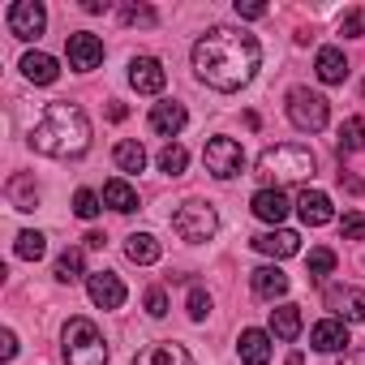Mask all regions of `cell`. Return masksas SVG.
Here are the masks:
<instances>
[{
    "label": "cell",
    "instance_id": "6da1fadb",
    "mask_svg": "<svg viewBox=\"0 0 365 365\" xmlns=\"http://www.w3.org/2000/svg\"><path fill=\"white\" fill-rule=\"evenodd\" d=\"M258 65H262L258 39L237 31V26H211L194 43V73H198L202 86L220 91V95H232V91L250 86Z\"/></svg>",
    "mask_w": 365,
    "mask_h": 365
},
{
    "label": "cell",
    "instance_id": "7a4b0ae2",
    "mask_svg": "<svg viewBox=\"0 0 365 365\" xmlns=\"http://www.w3.org/2000/svg\"><path fill=\"white\" fill-rule=\"evenodd\" d=\"M31 146L48 159H78L91 146V120L78 103H48L31 129Z\"/></svg>",
    "mask_w": 365,
    "mask_h": 365
},
{
    "label": "cell",
    "instance_id": "3957f363",
    "mask_svg": "<svg viewBox=\"0 0 365 365\" xmlns=\"http://www.w3.org/2000/svg\"><path fill=\"white\" fill-rule=\"evenodd\" d=\"M318 172V159L309 146L301 142H279V146H267L258 155V176L267 180L262 190H284V185H297V180H309Z\"/></svg>",
    "mask_w": 365,
    "mask_h": 365
},
{
    "label": "cell",
    "instance_id": "277c9868",
    "mask_svg": "<svg viewBox=\"0 0 365 365\" xmlns=\"http://www.w3.org/2000/svg\"><path fill=\"white\" fill-rule=\"evenodd\" d=\"M61 352L69 365H108V339L91 318H69L61 331Z\"/></svg>",
    "mask_w": 365,
    "mask_h": 365
},
{
    "label": "cell",
    "instance_id": "5b68a950",
    "mask_svg": "<svg viewBox=\"0 0 365 365\" xmlns=\"http://www.w3.org/2000/svg\"><path fill=\"white\" fill-rule=\"evenodd\" d=\"M172 228H176V237H180V241L202 245V241H211V237L220 232V215H215V207H211V202L190 198V202H180V207H176Z\"/></svg>",
    "mask_w": 365,
    "mask_h": 365
},
{
    "label": "cell",
    "instance_id": "8992f818",
    "mask_svg": "<svg viewBox=\"0 0 365 365\" xmlns=\"http://www.w3.org/2000/svg\"><path fill=\"white\" fill-rule=\"evenodd\" d=\"M288 120H292L297 129H305V133H318V129H327L331 108H327V99H322L318 91L292 86V91H288Z\"/></svg>",
    "mask_w": 365,
    "mask_h": 365
},
{
    "label": "cell",
    "instance_id": "52a82bcc",
    "mask_svg": "<svg viewBox=\"0 0 365 365\" xmlns=\"http://www.w3.org/2000/svg\"><path fill=\"white\" fill-rule=\"evenodd\" d=\"M202 163H207V172H211V176L232 180V176H241V172H245V150H241V142H237V138H211V142H207V150H202Z\"/></svg>",
    "mask_w": 365,
    "mask_h": 365
},
{
    "label": "cell",
    "instance_id": "ba28073f",
    "mask_svg": "<svg viewBox=\"0 0 365 365\" xmlns=\"http://www.w3.org/2000/svg\"><path fill=\"white\" fill-rule=\"evenodd\" d=\"M5 22H9V31H14V39H39L43 35V26H48V9L39 5V0H14L9 5V14H5Z\"/></svg>",
    "mask_w": 365,
    "mask_h": 365
},
{
    "label": "cell",
    "instance_id": "9c48e42d",
    "mask_svg": "<svg viewBox=\"0 0 365 365\" xmlns=\"http://www.w3.org/2000/svg\"><path fill=\"white\" fill-rule=\"evenodd\" d=\"M65 56H69V69L91 73V69H99V65H103V39H99V35H91V31H78V35H69Z\"/></svg>",
    "mask_w": 365,
    "mask_h": 365
},
{
    "label": "cell",
    "instance_id": "30bf717a",
    "mask_svg": "<svg viewBox=\"0 0 365 365\" xmlns=\"http://www.w3.org/2000/svg\"><path fill=\"white\" fill-rule=\"evenodd\" d=\"M322 301H327V309H335V318H339V322H365V292H361V288L331 284Z\"/></svg>",
    "mask_w": 365,
    "mask_h": 365
},
{
    "label": "cell",
    "instance_id": "8fae6325",
    "mask_svg": "<svg viewBox=\"0 0 365 365\" xmlns=\"http://www.w3.org/2000/svg\"><path fill=\"white\" fill-rule=\"evenodd\" d=\"M129 86L138 95H159L168 86V73H163V65L155 56H133L129 61Z\"/></svg>",
    "mask_w": 365,
    "mask_h": 365
},
{
    "label": "cell",
    "instance_id": "7c38bea8",
    "mask_svg": "<svg viewBox=\"0 0 365 365\" xmlns=\"http://www.w3.org/2000/svg\"><path fill=\"white\" fill-rule=\"evenodd\" d=\"M86 292H91V301L99 305V309H120L125 305V284H120V275H112V271H95V275H86Z\"/></svg>",
    "mask_w": 365,
    "mask_h": 365
},
{
    "label": "cell",
    "instance_id": "4fadbf2b",
    "mask_svg": "<svg viewBox=\"0 0 365 365\" xmlns=\"http://www.w3.org/2000/svg\"><path fill=\"white\" fill-rule=\"evenodd\" d=\"M185 120H190V112H185V103H176V99H163V103L150 108V129L159 138H176L180 129H185Z\"/></svg>",
    "mask_w": 365,
    "mask_h": 365
},
{
    "label": "cell",
    "instance_id": "5bb4252c",
    "mask_svg": "<svg viewBox=\"0 0 365 365\" xmlns=\"http://www.w3.org/2000/svg\"><path fill=\"white\" fill-rule=\"evenodd\" d=\"M254 250L279 262V258L301 254V237H297V232H288V228H271V232H258V237H254Z\"/></svg>",
    "mask_w": 365,
    "mask_h": 365
},
{
    "label": "cell",
    "instance_id": "9a60e30c",
    "mask_svg": "<svg viewBox=\"0 0 365 365\" xmlns=\"http://www.w3.org/2000/svg\"><path fill=\"white\" fill-rule=\"evenodd\" d=\"M133 365H194V356H190V348H185V344L159 339V344H146V348L138 352V361H133Z\"/></svg>",
    "mask_w": 365,
    "mask_h": 365
},
{
    "label": "cell",
    "instance_id": "2e32d148",
    "mask_svg": "<svg viewBox=\"0 0 365 365\" xmlns=\"http://www.w3.org/2000/svg\"><path fill=\"white\" fill-rule=\"evenodd\" d=\"M297 215H301V224L322 228V224L335 220V207H331V198H327L322 190H305V194L297 198Z\"/></svg>",
    "mask_w": 365,
    "mask_h": 365
},
{
    "label": "cell",
    "instance_id": "e0dca14e",
    "mask_svg": "<svg viewBox=\"0 0 365 365\" xmlns=\"http://www.w3.org/2000/svg\"><path fill=\"white\" fill-rule=\"evenodd\" d=\"M309 344H314V352H344L352 339H348V322H339V318H322L314 331H309Z\"/></svg>",
    "mask_w": 365,
    "mask_h": 365
},
{
    "label": "cell",
    "instance_id": "ac0fdd59",
    "mask_svg": "<svg viewBox=\"0 0 365 365\" xmlns=\"http://www.w3.org/2000/svg\"><path fill=\"white\" fill-rule=\"evenodd\" d=\"M237 356H241L245 365H271V331H258V327L241 331V339H237Z\"/></svg>",
    "mask_w": 365,
    "mask_h": 365
},
{
    "label": "cell",
    "instance_id": "d6986e66",
    "mask_svg": "<svg viewBox=\"0 0 365 365\" xmlns=\"http://www.w3.org/2000/svg\"><path fill=\"white\" fill-rule=\"evenodd\" d=\"M250 207H254V215H258L262 224H275V228H279V224H284V215L292 211V207H288V194H284V190H258Z\"/></svg>",
    "mask_w": 365,
    "mask_h": 365
},
{
    "label": "cell",
    "instance_id": "ffe728a7",
    "mask_svg": "<svg viewBox=\"0 0 365 365\" xmlns=\"http://www.w3.org/2000/svg\"><path fill=\"white\" fill-rule=\"evenodd\" d=\"M22 73H26V82H35V86H52V82L61 78V65H56V56H48V52H26V56H22Z\"/></svg>",
    "mask_w": 365,
    "mask_h": 365
},
{
    "label": "cell",
    "instance_id": "44dd1931",
    "mask_svg": "<svg viewBox=\"0 0 365 365\" xmlns=\"http://www.w3.org/2000/svg\"><path fill=\"white\" fill-rule=\"evenodd\" d=\"M250 288H254L262 301H279V297L288 292V275L271 262V267H258V271L250 275Z\"/></svg>",
    "mask_w": 365,
    "mask_h": 365
},
{
    "label": "cell",
    "instance_id": "7402d4cb",
    "mask_svg": "<svg viewBox=\"0 0 365 365\" xmlns=\"http://www.w3.org/2000/svg\"><path fill=\"white\" fill-rule=\"evenodd\" d=\"M301 335V305H275L271 309V339H284V344H292Z\"/></svg>",
    "mask_w": 365,
    "mask_h": 365
},
{
    "label": "cell",
    "instance_id": "603a6c76",
    "mask_svg": "<svg viewBox=\"0 0 365 365\" xmlns=\"http://www.w3.org/2000/svg\"><path fill=\"white\" fill-rule=\"evenodd\" d=\"M103 207H112L116 215H129V211H138V190L129 185L125 176H112L103 185Z\"/></svg>",
    "mask_w": 365,
    "mask_h": 365
},
{
    "label": "cell",
    "instance_id": "cb8c5ba5",
    "mask_svg": "<svg viewBox=\"0 0 365 365\" xmlns=\"http://www.w3.org/2000/svg\"><path fill=\"white\" fill-rule=\"evenodd\" d=\"M314 69H318V82L339 86V82L348 78V56H344L339 48H322V52H318V61H314Z\"/></svg>",
    "mask_w": 365,
    "mask_h": 365
},
{
    "label": "cell",
    "instance_id": "d4e9b609",
    "mask_svg": "<svg viewBox=\"0 0 365 365\" xmlns=\"http://www.w3.org/2000/svg\"><path fill=\"white\" fill-rule=\"evenodd\" d=\"M159 254H163V245H159L150 232H133V237L125 241V258H129V262H138V267L159 262Z\"/></svg>",
    "mask_w": 365,
    "mask_h": 365
},
{
    "label": "cell",
    "instance_id": "484cf974",
    "mask_svg": "<svg viewBox=\"0 0 365 365\" xmlns=\"http://www.w3.org/2000/svg\"><path fill=\"white\" fill-rule=\"evenodd\" d=\"M112 159H116V168H120V172H142V168H146V150H142V142H133V138L116 142Z\"/></svg>",
    "mask_w": 365,
    "mask_h": 365
},
{
    "label": "cell",
    "instance_id": "4316f807",
    "mask_svg": "<svg viewBox=\"0 0 365 365\" xmlns=\"http://www.w3.org/2000/svg\"><path fill=\"white\" fill-rule=\"evenodd\" d=\"M352 150H365V116H348L339 125V155H352Z\"/></svg>",
    "mask_w": 365,
    "mask_h": 365
},
{
    "label": "cell",
    "instance_id": "83f0119b",
    "mask_svg": "<svg viewBox=\"0 0 365 365\" xmlns=\"http://www.w3.org/2000/svg\"><path fill=\"white\" fill-rule=\"evenodd\" d=\"M9 202H14L18 211H35L39 190H35V180H31V176H14V180H9Z\"/></svg>",
    "mask_w": 365,
    "mask_h": 365
},
{
    "label": "cell",
    "instance_id": "f1b7e54d",
    "mask_svg": "<svg viewBox=\"0 0 365 365\" xmlns=\"http://www.w3.org/2000/svg\"><path fill=\"white\" fill-rule=\"evenodd\" d=\"M14 254H18V258H26V262H39V258L48 254V237L26 228V232H18V241H14Z\"/></svg>",
    "mask_w": 365,
    "mask_h": 365
},
{
    "label": "cell",
    "instance_id": "f546056e",
    "mask_svg": "<svg viewBox=\"0 0 365 365\" xmlns=\"http://www.w3.org/2000/svg\"><path fill=\"white\" fill-rule=\"evenodd\" d=\"M185 163H190V150L180 146V142H168V146L159 150V168H163L168 176H180V172H185Z\"/></svg>",
    "mask_w": 365,
    "mask_h": 365
},
{
    "label": "cell",
    "instance_id": "4dcf8cb0",
    "mask_svg": "<svg viewBox=\"0 0 365 365\" xmlns=\"http://www.w3.org/2000/svg\"><path fill=\"white\" fill-rule=\"evenodd\" d=\"M56 279L61 284H78L82 279V250H65L56 258Z\"/></svg>",
    "mask_w": 365,
    "mask_h": 365
},
{
    "label": "cell",
    "instance_id": "1f68e13d",
    "mask_svg": "<svg viewBox=\"0 0 365 365\" xmlns=\"http://www.w3.org/2000/svg\"><path fill=\"white\" fill-rule=\"evenodd\" d=\"M99 211H103V198H99L95 190H78V194H73V215H78V220H95Z\"/></svg>",
    "mask_w": 365,
    "mask_h": 365
},
{
    "label": "cell",
    "instance_id": "d6a6232c",
    "mask_svg": "<svg viewBox=\"0 0 365 365\" xmlns=\"http://www.w3.org/2000/svg\"><path fill=\"white\" fill-rule=\"evenodd\" d=\"M305 267H309V275H314V279H322V275H331V271H335V250H327V245H318V250H309V258H305Z\"/></svg>",
    "mask_w": 365,
    "mask_h": 365
},
{
    "label": "cell",
    "instance_id": "836d02e7",
    "mask_svg": "<svg viewBox=\"0 0 365 365\" xmlns=\"http://www.w3.org/2000/svg\"><path fill=\"white\" fill-rule=\"evenodd\" d=\"M185 309H190V318H194V322H202V318L211 314V292L194 284V288H190V297H185Z\"/></svg>",
    "mask_w": 365,
    "mask_h": 365
},
{
    "label": "cell",
    "instance_id": "e575fe53",
    "mask_svg": "<svg viewBox=\"0 0 365 365\" xmlns=\"http://www.w3.org/2000/svg\"><path fill=\"white\" fill-rule=\"evenodd\" d=\"M120 18H125L129 26H155V22H159V14H155L150 5H120Z\"/></svg>",
    "mask_w": 365,
    "mask_h": 365
},
{
    "label": "cell",
    "instance_id": "d590c367",
    "mask_svg": "<svg viewBox=\"0 0 365 365\" xmlns=\"http://www.w3.org/2000/svg\"><path fill=\"white\" fill-rule=\"evenodd\" d=\"M339 237H344V241H365V215H361V211H348V215L339 220Z\"/></svg>",
    "mask_w": 365,
    "mask_h": 365
},
{
    "label": "cell",
    "instance_id": "8d00e7d4",
    "mask_svg": "<svg viewBox=\"0 0 365 365\" xmlns=\"http://www.w3.org/2000/svg\"><path fill=\"white\" fill-rule=\"evenodd\" d=\"M146 314H150V318H163V314H168V292H163V288H150V292H146Z\"/></svg>",
    "mask_w": 365,
    "mask_h": 365
},
{
    "label": "cell",
    "instance_id": "74e56055",
    "mask_svg": "<svg viewBox=\"0 0 365 365\" xmlns=\"http://www.w3.org/2000/svg\"><path fill=\"white\" fill-rule=\"evenodd\" d=\"M339 35H344V39H356V35H361V14H356V9H348V14H344Z\"/></svg>",
    "mask_w": 365,
    "mask_h": 365
},
{
    "label": "cell",
    "instance_id": "f35d334b",
    "mask_svg": "<svg viewBox=\"0 0 365 365\" xmlns=\"http://www.w3.org/2000/svg\"><path fill=\"white\" fill-rule=\"evenodd\" d=\"M237 18L258 22V18H267V5H241V0H237Z\"/></svg>",
    "mask_w": 365,
    "mask_h": 365
},
{
    "label": "cell",
    "instance_id": "ab89813d",
    "mask_svg": "<svg viewBox=\"0 0 365 365\" xmlns=\"http://www.w3.org/2000/svg\"><path fill=\"white\" fill-rule=\"evenodd\" d=\"M0 356H5V361H14V356H18V335H14V331L0 335Z\"/></svg>",
    "mask_w": 365,
    "mask_h": 365
},
{
    "label": "cell",
    "instance_id": "60d3db41",
    "mask_svg": "<svg viewBox=\"0 0 365 365\" xmlns=\"http://www.w3.org/2000/svg\"><path fill=\"white\" fill-rule=\"evenodd\" d=\"M339 365H365V348H356V352H348Z\"/></svg>",
    "mask_w": 365,
    "mask_h": 365
},
{
    "label": "cell",
    "instance_id": "b9f144b4",
    "mask_svg": "<svg viewBox=\"0 0 365 365\" xmlns=\"http://www.w3.org/2000/svg\"><path fill=\"white\" fill-rule=\"evenodd\" d=\"M82 9H86V14H108V0H86Z\"/></svg>",
    "mask_w": 365,
    "mask_h": 365
},
{
    "label": "cell",
    "instance_id": "7bdbcfd3",
    "mask_svg": "<svg viewBox=\"0 0 365 365\" xmlns=\"http://www.w3.org/2000/svg\"><path fill=\"white\" fill-rule=\"evenodd\" d=\"M339 180L348 185V194H361V190H365V185H361V176H339Z\"/></svg>",
    "mask_w": 365,
    "mask_h": 365
},
{
    "label": "cell",
    "instance_id": "ee69618b",
    "mask_svg": "<svg viewBox=\"0 0 365 365\" xmlns=\"http://www.w3.org/2000/svg\"><path fill=\"white\" fill-rule=\"evenodd\" d=\"M108 116H112V120H125V116H129V108H125V103H112V108H108Z\"/></svg>",
    "mask_w": 365,
    "mask_h": 365
}]
</instances>
